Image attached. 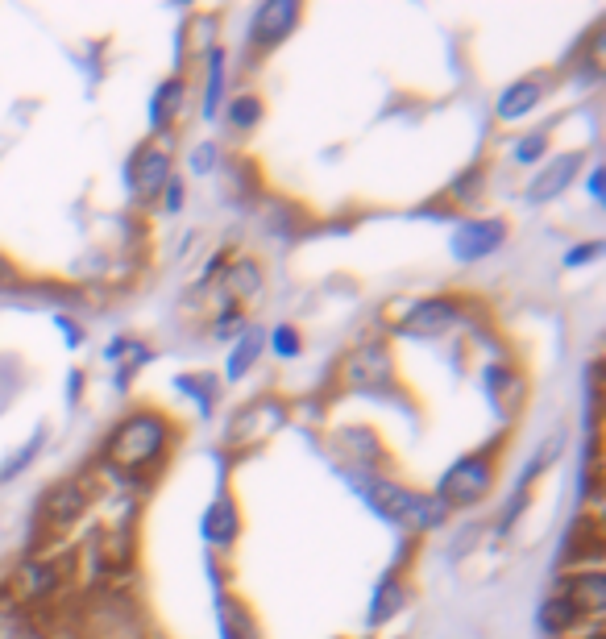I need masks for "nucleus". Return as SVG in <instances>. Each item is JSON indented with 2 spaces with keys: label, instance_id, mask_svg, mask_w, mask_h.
<instances>
[{
  "label": "nucleus",
  "instance_id": "nucleus-24",
  "mask_svg": "<svg viewBox=\"0 0 606 639\" xmlns=\"http://www.w3.org/2000/svg\"><path fill=\"white\" fill-rule=\"evenodd\" d=\"M561 444H565V432H553V436H548V444H544V449H540V453H536L528 465H523V474H519V490H528V486H532V482L544 474V469L553 465V457L561 453Z\"/></svg>",
  "mask_w": 606,
  "mask_h": 639
},
{
  "label": "nucleus",
  "instance_id": "nucleus-8",
  "mask_svg": "<svg viewBox=\"0 0 606 639\" xmlns=\"http://www.w3.org/2000/svg\"><path fill=\"white\" fill-rule=\"evenodd\" d=\"M171 166L175 162H171V154L162 150V146H142V150H137V158H133V171H129L133 196L142 200V204H150L154 196H162V187L175 179Z\"/></svg>",
  "mask_w": 606,
  "mask_h": 639
},
{
  "label": "nucleus",
  "instance_id": "nucleus-17",
  "mask_svg": "<svg viewBox=\"0 0 606 639\" xmlns=\"http://www.w3.org/2000/svg\"><path fill=\"white\" fill-rule=\"evenodd\" d=\"M258 287H262V270L250 258L229 262L225 270H220V291H225V299L233 303V308H237V303H245L250 295H258Z\"/></svg>",
  "mask_w": 606,
  "mask_h": 639
},
{
  "label": "nucleus",
  "instance_id": "nucleus-34",
  "mask_svg": "<svg viewBox=\"0 0 606 639\" xmlns=\"http://www.w3.org/2000/svg\"><path fill=\"white\" fill-rule=\"evenodd\" d=\"M54 324H59V328L67 332V337H63V341H67L71 349H79V345H84V328H79V324H71L67 316H59V320H54Z\"/></svg>",
  "mask_w": 606,
  "mask_h": 639
},
{
  "label": "nucleus",
  "instance_id": "nucleus-33",
  "mask_svg": "<svg viewBox=\"0 0 606 639\" xmlns=\"http://www.w3.org/2000/svg\"><path fill=\"white\" fill-rule=\"evenodd\" d=\"M162 208H167V212H179V208H183V183H179V179H171L167 187H162Z\"/></svg>",
  "mask_w": 606,
  "mask_h": 639
},
{
  "label": "nucleus",
  "instance_id": "nucleus-27",
  "mask_svg": "<svg viewBox=\"0 0 606 639\" xmlns=\"http://www.w3.org/2000/svg\"><path fill=\"white\" fill-rule=\"evenodd\" d=\"M478 191H482V171L474 166V171H465V175L449 187V200H453V204H474Z\"/></svg>",
  "mask_w": 606,
  "mask_h": 639
},
{
  "label": "nucleus",
  "instance_id": "nucleus-1",
  "mask_svg": "<svg viewBox=\"0 0 606 639\" xmlns=\"http://www.w3.org/2000/svg\"><path fill=\"white\" fill-rule=\"evenodd\" d=\"M171 444V424L167 415L158 411H133L113 428V436L104 440V461L117 469V474H150V469L162 461Z\"/></svg>",
  "mask_w": 606,
  "mask_h": 639
},
{
  "label": "nucleus",
  "instance_id": "nucleus-12",
  "mask_svg": "<svg viewBox=\"0 0 606 639\" xmlns=\"http://www.w3.org/2000/svg\"><path fill=\"white\" fill-rule=\"evenodd\" d=\"M63 586V569L54 561H25L13 577V594L25 602H50Z\"/></svg>",
  "mask_w": 606,
  "mask_h": 639
},
{
  "label": "nucleus",
  "instance_id": "nucleus-35",
  "mask_svg": "<svg viewBox=\"0 0 606 639\" xmlns=\"http://www.w3.org/2000/svg\"><path fill=\"white\" fill-rule=\"evenodd\" d=\"M5 283H13V262L0 254V287H5Z\"/></svg>",
  "mask_w": 606,
  "mask_h": 639
},
{
  "label": "nucleus",
  "instance_id": "nucleus-36",
  "mask_svg": "<svg viewBox=\"0 0 606 639\" xmlns=\"http://www.w3.org/2000/svg\"><path fill=\"white\" fill-rule=\"evenodd\" d=\"M590 196L602 200V175H598V171H590Z\"/></svg>",
  "mask_w": 606,
  "mask_h": 639
},
{
  "label": "nucleus",
  "instance_id": "nucleus-14",
  "mask_svg": "<svg viewBox=\"0 0 606 639\" xmlns=\"http://www.w3.org/2000/svg\"><path fill=\"white\" fill-rule=\"evenodd\" d=\"M216 627H220V639H262L250 606L233 594H216Z\"/></svg>",
  "mask_w": 606,
  "mask_h": 639
},
{
  "label": "nucleus",
  "instance_id": "nucleus-20",
  "mask_svg": "<svg viewBox=\"0 0 606 639\" xmlns=\"http://www.w3.org/2000/svg\"><path fill=\"white\" fill-rule=\"evenodd\" d=\"M262 345H266L262 332H258V328H245L241 337H237V345L229 349L225 378H229V382H237L241 374H250V370H254V361H258V353H262Z\"/></svg>",
  "mask_w": 606,
  "mask_h": 639
},
{
  "label": "nucleus",
  "instance_id": "nucleus-11",
  "mask_svg": "<svg viewBox=\"0 0 606 639\" xmlns=\"http://www.w3.org/2000/svg\"><path fill=\"white\" fill-rule=\"evenodd\" d=\"M577 171H582V154H557V158H548L540 171H536V179L528 183V204H548V200H557L561 191L577 179Z\"/></svg>",
  "mask_w": 606,
  "mask_h": 639
},
{
  "label": "nucleus",
  "instance_id": "nucleus-22",
  "mask_svg": "<svg viewBox=\"0 0 606 639\" xmlns=\"http://www.w3.org/2000/svg\"><path fill=\"white\" fill-rule=\"evenodd\" d=\"M208 83H204V117L212 121L220 113V100H225V50L212 46L208 54Z\"/></svg>",
  "mask_w": 606,
  "mask_h": 639
},
{
  "label": "nucleus",
  "instance_id": "nucleus-15",
  "mask_svg": "<svg viewBox=\"0 0 606 639\" xmlns=\"http://www.w3.org/2000/svg\"><path fill=\"white\" fill-rule=\"evenodd\" d=\"M540 96H544V88L536 79H515L499 92V100H494V117L499 121H523L540 104Z\"/></svg>",
  "mask_w": 606,
  "mask_h": 639
},
{
  "label": "nucleus",
  "instance_id": "nucleus-30",
  "mask_svg": "<svg viewBox=\"0 0 606 639\" xmlns=\"http://www.w3.org/2000/svg\"><path fill=\"white\" fill-rule=\"evenodd\" d=\"M598 254H602V241H586V245H573L569 254H565V266H569V270H577V266L594 262Z\"/></svg>",
  "mask_w": 606,
  "mask_h": 639
},
{
  "label": "nucleus",
  "instance_id": "nucleus-32",
  "mask_svg": "<svg viewBox=\"0 0 606 639\" xmlns=\"http://www.w3.org/2000/svg\"><path fill=\"white\" fill-rule=\"evenodd\" d=\"M216 146L212 142H204V146H196V150H191V171H196V175H208L212 171V166H216Z\"/></svg>",
  "mask_w": 606,
  "mask_h": 639
},
{
  "label": "nucleus",
  "instance_id": "nucleus-5",
  "mask_svg": "<svg viewBox=\"0 0 606 639\" xmlns=\"http://www.w3.org/2000/svg\"><path fill=\"white\" fill-rule=\"evenodd\" d=\"M341 378L353 391H387L391 378H395V361H391V349L382 341H366L357 345L345 361H341Z\"/></svg>",
  "mask_w": 606,
  "mask_h": 639
},
{
  "label": "nucleus",
  "instance_id": "nucleus-25",
  "mask_svg": "<svg viewBox=\"0 0 606 639\" xmlns=\"http://www.w3.org/2000/svg\"><path fill=\"white\" fill-rule=\"evenodd\" d=\"M42 444H46V432L38 428V432H34V436L25 440L21 449H17V453L5 461V469H0V482H9V478H17V474H25V465H30V461L38 457V449H42Z\"/></svg>",
  "mask_w": 606,
  "mask_h": 639
},
{
  "label": "nucleus",
  "instance_id": "nucleus-3",
  "mask_svg": "<svg viewBox=\"0 0 606 639\" xmlns=\"http://www.w3.org/2000/svg\"><path fill=\"white\" fill-rule=\"evenodd\" d=\"M490 482H494V457H490V449H482V453H470V457L453 461V469L440 478L432 498H436V503H445V507H470L490 490Z\"/></svg>",
  "mask_w": 606,
  "mask_h": 639
},
{
  "label": "nucleus",
  "instance_id": "nucleus-29",
  "mask_svg": "<svg viewBox=\"0 0 606 639\" xmlns=\"http://www.w3.org/2000/svg\"><path fill=\"white\" fill-rule=\"evenodd\" d=\"M544 150H548V137H544V133H528V137H523V142L515 146V162H519V166H532V162L544 158Z\"/></svg>",
  "mask_w": 606,
  "mask_h": 639
},
{
  "label": "nucleus",
  "instance_id": "nucleus-2",
  "mask_svg": "<svg viewBox=\"0 0 606 639\" xmlns=\"http://www.w3.org/2000/svg\"><path fill=\"white\" fill-rule=\"evenodd\" d=\"M357 486H362V498L382 519L395 523V527H407V532H432V527H440L445 515H449V507L436 503L432 494L407 490V486L387 482V478H366Z\"/></svg>",
  "mask_w": 606,
  "mask_h": 639
},
{
  "label": "nucleus",
  "instance_id": "nucleus-9",
  "mask_svg": "<svg viewBox=\"0 0 606 639\" xmlns=\"http://www.w3.org/2000/svg\"><path fill=\"white\" fill-rule=\"evenodd\" d=\"M299 25V5L295 0H266V5H258L254 21H250V42L258 50H274L291 30Z\"/></svg>",
  "mask_w": 606,
  "mask_h": 639
},
{
  "label": "nucleus",
  "instance_id": "nucleus-6",
  "mask_svg": "<svg viewBox=\"0 0 606 639\" xmlns=\"http://www.w3.org/2000/svg\"><path fill=\"white\" fill-rule=\"evenodd\" d=\"M88 503H92V490H88L84 478L54 482L42 498V507H38V527H46V532H67L75 519H84Z\"/></svg>",
  "mask_w": 606,
  "mask_h": 639
},
{
  "label": "nucleus",
  "instance_id": "nucleus-21",
  "mask_svg": "<svg viewBox=\"0 0 606 639\" xmlns=\"http://www.w3.org/2000/svg\"><path fill=\"white\" fill-rule=\"evenodd\" d=\"M179 108H183V79H167L150 100V129H158V133L171 129V121L179 117Z\"/></svg>",
  "mask_w": 606,
  "mask_h": 639
},
{
  "label": "nucleus",
  "instance_id": "nucleus-18",
  "mask_svg": "<svg viewBox=\"0 0 606 639\" xmlns=\"http://www.w3.org/2000/svg\"><path fill=\"white\" fill-rule=\"evenodd\" d=\"M565 602H573L577 610H590V615H598L602 610V602H606V581H602V573L598 569H582V573H573L569 581H565V594H561Z\"/></svg>",
  "mask_w": 606,
  "mask_h": 639
},
{
  "label": "nucleus",
  "instance_id": "nucleus-4",
  "mask_svg": "<svg viewBox=\"0 0 606 639\" xmlns=\"http://www.w3.org/2000/svg\"><path fill=\"white\" fill-rule=\"evenodd\" d=\"M283 424H287V407L279 399H254L250 407H241L233 415L225 436H229L233 449H258V444H266Z\"/></svg>",
  "mask_w": 606,
  "mask_h": 639
},
{
  "label": "nucleus",
  "instance_id": "nucleus-10",
  "mask_svg": "<svg viewBox=\"0 0 606 639\" xmlns=\"http://www.w3.org/2000/svg\"><path fill=\"white\" fill-rule=\"evenodd\" d=\"M453 324H457L453 299H420L416 308H407V316L399 320V332H407V337H445Z\"/></svg>",
  "mask_w": 606,
  "mask_h": 639
},
{
  "label": "nucleus",
  "instance_id": "nucleus-13",
  "mask_svg": "<svg viewBox=\"0 0 606 639\" xmlns=\"http://www.w3.org/2000/svg\"><path fill=\"white\" fill-rule=\"evenodd\" d=\"M200 532H204V540L212 544V548H229L233 540H237V532H241V519H237V503L229 494H216L212 503H208V511H204V523H200Z\"/></svg>",
  "mask_w": 606,
  "mask_h": 639
},
{
  "label": "nucleus",
  "instance_id": "nucleus-31",
  "mask_svg": "<svg viewBox=\"0 0 606 639\" xmlns=\"http://www.w3.org/2000/svg\"><path fill=\"white\" fill-rule=\"evenodd\" d=\"M175 391H183V395H196V403L208 411L212 407V382H196V378H179L175 382Z\"/></svg>",
  "mask_w": 606,
  "mask_h": 639
},
{
  "label": "nucleus",
  "instance_id": "nucleus-16",
  "mask_svg": "<svg viewBox=\"0 0 606 639\" xmlns=\"http://www.w3.org/2000/svg\"><path fill=\"white\" fill-rule=\"evenodd\" d=\"M482 386H486V395H490V403H494V411H499V415H515L519 411L523 382H519V374L511 366H486Z\"/></svg>",
  "mask_w": 606,
  "mask_h": 639
},
{
  "label": "nucleus",
  "instance_id": "nucleus-26",
  "mask_svg": "<svg viewBox=\"0 0 606 639\" xmlns=\"http://www.w3.org/2000/svg\"><path fill=\"white\" fill-rule=\"evenodd\" d=\"M229 121H233L237 129H254V125L262 121V100H258V96H237V100L229 104Z\"/></svg>",
  "mask_w": 606,
  "mask_h": 639
},
{
  "label": "nucleus",
  "instance_id": "nucleus-19",
  "mask_svg": "<svg viewBox=\"0 0 606 639\" xmlns=\"http://www.w3.org/2000/svg\"><path fill=\"white\" fill-rule=\"evenodd\" d=\"M407 598H411V590L403 586L399 577H387L382 586L374 590V602H370V615H366V623L370 627H378V623H387V619H395L399 610L407 606Z\"/></svg>",
  "mask_w": 606,
  "mask_h": 639
},
{
  "label": "nucleus",
  "instance_id": "nucleus-7",
  "mask_svg": "<svg viewBox=\"0 0 606 639\" xmlns=\"http://www.w3.org/2000/svg\"><path fill=\"white\" fill-rule=\"evenodd\" d=\"M503 241H507V225H503V220H465V225L453 229L449 249H453L457 262H482Z\"/></svg>",
  "mask_w": 606,
  "mask_h": 639
},
{
  "label": "nucleus",
  "instance_id": "nucleus-23",
  "mask_svg": "<svg viewBox=\"0 0 606 639\" xmlns=\"http://www.w3.org/2000/svg\"><path fill=\"white\" fill-rule=\"evenodd\" d=\"M577 619H582V610H577L573 602H565L561 594L548 598V602L540 606V627H544L548 635H565V631H573Z\"/></svg>",
  "mask_w": 606,
  "mask_h": 639
},
{
  "label": "nucleus",
  "instance_id": "nucleus-28",
  "mask_svg": "<svg viewBox=\"0 0 606 639\" xmlns=\"http://www.w3.org/2000/svg\"><path fill=\"white\" fill-rule=\"evenodd\" d=\"M270 345H274V353H279L283 361H291V357H299V349H303V341H299V332L291 328V324H279L270 332Z\"/></svg>",
  "mask_w": 606,
  "mask_h": 639
}]
</instances>
